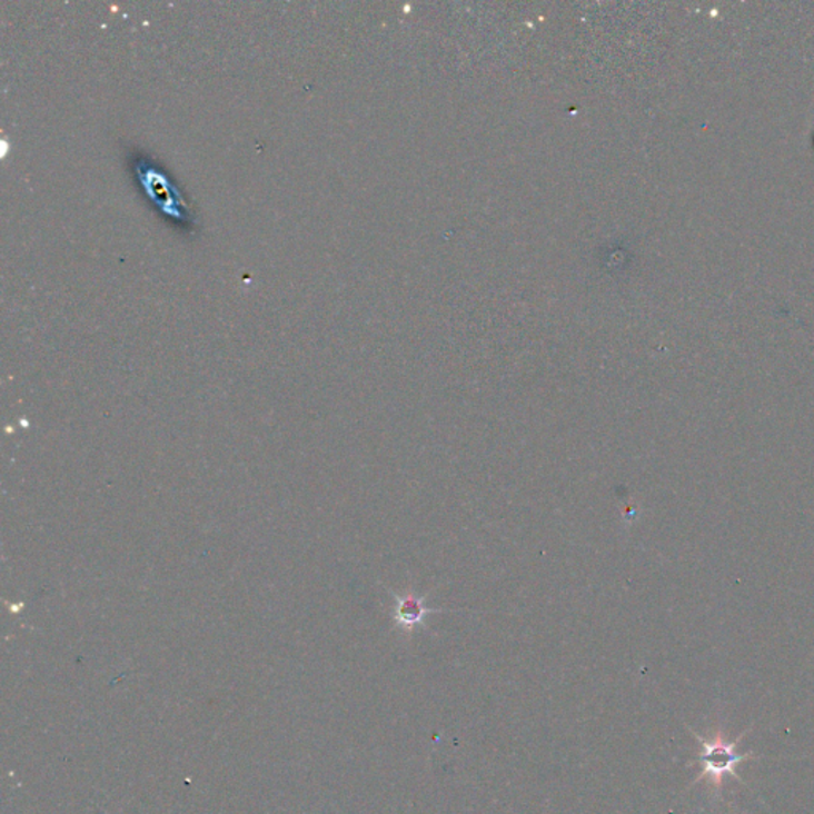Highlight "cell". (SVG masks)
Returning <instances> with one entry per match:
<instances>
[{"mask_svg":"<svg viewBox=\"0 0 814 814\" xmlns=\"http://www.w3.org/2000/svg\"><path fill=\"white\" fill-rule=\"evenodd\" d=\"M433 609L425 608L424 598L416 595H396L395 619L399 627L410 628L420 624L424 617Z\"/></svg>","mask_w":814,"mask_h":814,"instance_id":"obj_3","label":"cell"},{"mask_svg":"<svg viewBox=\"0 0 814 814\" xmlns=\"http://www.w3.org/2000/svg\"><path fill=\"white\" fill-rule=\"evenodd\" d=\"M132 169L137 183L162 216L176 221L180 227H195L198 220L191 212L187 199L176 187V181L168 176V170L162 169L146 155H137L132 161Z\"/></svg>","mask_w":814,"mask_h":814,"instance_id":"obj_1","label":"cell"},{"mask_svg":"<svg viewBox=\"0 0 814 814\" xmlns=\"http://www.w3.org/2000/svg\"><path fill=\"white\" fill-rule=\"evenodd\" d=\"M697 739L702 746L698 761L702 762L703 767L697 781L708 780L709 784H713L714 787L723 786L725 775H731L735 780H738L735 772L736 765L742 761H746V758H753V754L751 753H736L739 738L735 739V742H727L721 732L714 735L713 738L703 739L702 736H697Z\"/></svg>","mask_w":814,"mask_h":814,"instance_id":"obj_2","label":"cell"}]
</instances>
